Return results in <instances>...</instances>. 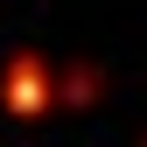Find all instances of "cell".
<instances>
[{"instance_id": "obj_1", "label": "cell", "mask_w": 147, "mask_h": 147, "mask_svg": "<svg viewBox=\"0 0 147 147\" xmlns=\"http://www.w3.org/2000/svg\"><path fill=\"white\" fill-rule=\"evenodd\" d=\"M0 98H7L14 119H49V105H56V70L35 56V49H14L7 77H0Z\"/></svg>"}, {"instance_id": "obj_2", "label": "cell", "mask_w": 147, "mask_h": 147, "mask_svg": "<svg viewBox=\"0 0 147 147\" xmlns=\"http://www.w3.org/2000/svg\"><path fill=\"white\" fill-rule=\"evenodd\" d=\"M91 91H98V77H91V70H70V77H63V98H70V105H84Z\"/></svg>"}]
</instances>
